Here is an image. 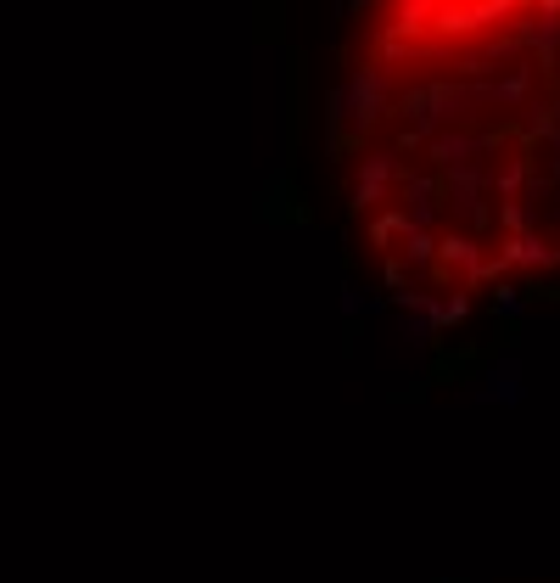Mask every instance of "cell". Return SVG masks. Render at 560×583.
<instances>
[{
	"label": "cell",
	"instance_id": "1",
	"mask_svg": "<svg viewBox=\"0 0 560 583\" xmlns=\"http://www.w3.org/2000/svg\"><path fill=\"white\" fill-rule=\"evenodd\" d=\"M353 242L465 320L560 275V0H364L336 101Z\"/></svg>",
	"mask_w": 560,
	"mask_h": 583
}]
</instances>
